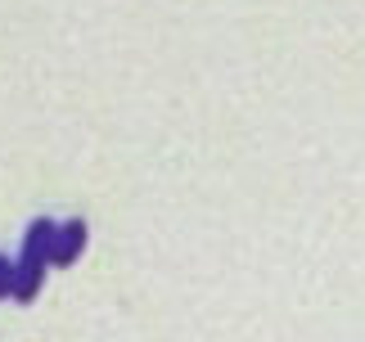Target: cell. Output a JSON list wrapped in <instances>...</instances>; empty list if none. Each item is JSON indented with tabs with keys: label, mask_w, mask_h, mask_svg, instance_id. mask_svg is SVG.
Returning a JSON list of instances; mask_svg holds the SVG:
<instances>
[{
	"label": "cell",
	"mask_w": 365,
	"mask_h": 342,
	"mask_svg": "<svg viewBox=\"0 0 365 342\" xmlns=\"http://www.w3.org/2000/svg\"><path fill=\"white\" fill-rule=\"evenodd\" d=\"M54 225H59V221H46V217L27 225V234H23V248H19V261H41V266H50Z\"/></svg>",
	"instance_id": "cell-2"
},
{
	"label": "cell",
	"mask_w": 365,
	"mask_h": 342,
	"mask_svg": "<svg viewBox=\"0 0 365 342\" xmlns=\"http://www.w3.org/2000/svg\"><path fill=\"white\" fill-rule=\"evenodd\" d=\"M86 239H91V230H86V221H81V217H68L63 225H54L50 266H59V270L77 266V261H81V252H86Z\"/></svg>",
	"instance_id": "cell-1"
},
{
	"label": "cell",
	"mask_w": 365,
	"mask_h": 342,
	"mask_svg": "<svg viewBox=\"0 0 365 342\" xmlns=\"http://www.w3.org/2000/svg\"><path fill=\"white\" fill-rule=\"evenodd\" d=\"M46 270L50 266H41V261H14V289H9V297L14 302H32V297L46 289Z\"/></svg>",
	"instance_id": "cell-3"
},
{
	"label": "cell",
	"mask_w": 365,
	"mask_h": 342,
	"mask_svg": "<svg viewBox=\"0 0 365 342\" xmlns=\"http://www.w3.org/2000/svg\"><path fill=\"white\" fill-rule=\"evenodd\" d=\"M9 289H14V261H9L5 252H0V302L9 297Z\"/></svg>",
	"instance_id": "cell-4"
}]
</instances>
